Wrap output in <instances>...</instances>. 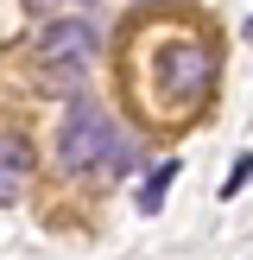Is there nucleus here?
<instances>
[{"label": "nucleus", "instance_id": "1", "mask_svg": "<svg viewBox=\"0 0 253 260\" xmlns=\"http://www.w3.org/2000/svg\"><path fill=\"white\" fill-rule=\"evenodd\" d=\"M133 159H139L133 140L108 121L101 102H76L63 114V127H57V165L63 172H76V178H120V172H133Z\"/></svg>", "mask_w": 253, "mask_h": 260}, {"label": "nucleus", "instance_id": "2", "mask_svg": "<svg viewBox=\"0 0 253 260\" xmlns=\"http://www.w3.org/2000/svg\"><path fill=\"white\" fill-rule=\"evenodd\" d=\"M146 83L164 95V114L196 108L215 89V45L202 32H152V70Z\"/></svg>", "mask_w": 253, "mask_h": 260}, {"label": "nucleus", "instance_id": "3", "mask_svg": "<svg viewBox=\"0 0 253 260\" xmlns=\"http://www.w3.org/2000/svg\"><path fill=\"white\" fill-rule=\"evenodd\" d=\"M95 51H101V32L89 19H57L45 38H38V51L32 57L45 63V70H63V76H82L89 63H95Z\"/></svg>", "mask_w": 253, "mask_h": 260}, {"label": "nucleus", "instance_id": "4", "mask_svg": "<svg viewBox=\"0 0 253 260\" xmlns=\"http://www.w3.org/2000/svg\"><path fill=\"white\" fill-rule=\"evenodd\" d=\"M32 178V146L19 134H0V203H13Z\"/></svg>", "mask_w": 253, "mask_h": 260}, {"label": "nucleus", "instance_id": "5", "mask_svg": "<svg viewBox=\"0 0 253 260\" xmlns=\"http://www.w3.org/2000/svg\"><path fill=\"white\" fill-rule=\"evenodd\" d=\"M171 178H177V159H164L158 172L139 184V210H146V216H158V210H164V190H171Z\"/></svg>", "mask_w": 253, "mask_h": 260}, {"label": "nucleus", "instance_id": "6", "mask_svg": "<svg viewBox=\"0 0 253 260\" xmlns=\"http://www.w3.org/2000/svg\"><path fill=\"white\" fill-rule=\"evenodd\" d=\"M247 178H253V159H240V165H234V172H228V184H222V197H234V190H240V184H247Z\"/></svg>", "mask_w": 253, "mask_h": 260}, {"label": "nucleus", "instance_id": "7", "mask_svg": "<svg viewBox=\"0 0 253 260\" xmlns=\"http://www.w3.org/2000/svg\"><path fill=\"white\" fill-rule=\"evenodd\" d=\"M32 7H89V0H32Z\"/></svg>", "mask_w": 253, "mask_h": 260}]
</instances>
